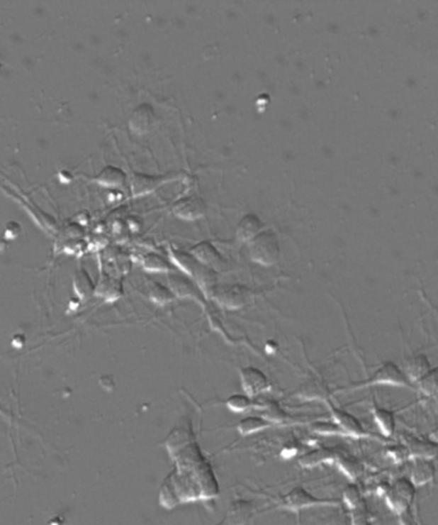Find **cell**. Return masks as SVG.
I'll return each instance as SVG.
<instances>
[{
    "label": "cell",
    "instance_id": "obj_1",
    "mask_svg": "<svg viewBox=\"0 0 438 525\" xmlns=\"http://www.w3.org/2000/svg\"><path fill=\"white\" fill-rule=\"evenodd\" d=\"M174 470L164 477L159 490V502L164 507L208 499L219 493V483L213 468L199 448L198 443H189L172 456Z\"/></svg>",
    "mask_w": 438,
    "mask_h": 525
},
{
    "label": "cell",
    "instance_id": "obj_2",
    "mask_svg": "<svg viewBox=\"0 0 438 525\" xmlns=\"http://www.w3.org/2000/svg\"><path fill=\"white\" fill-rule=\"evenodd\" d=\"M169 254L174 267H178L184 275L191 277L201 287V290L203 291L206 297H211L213 291L218 286V272L206 267L205 264L199 262L189 251L170 248Z\"/></svg>",
    "mask_w": 438,
    "mask_h": 525
},
{
    "label": "cell",
    "instance_id": "obj_3",
    "mask_svg": "<svg viewBox=\"0 0 438 525\" xmlns=\"http://www.w3.org/2000/svg\"><path fill=\"white\" fill-rule=\"evenodd\" d=\"M248 253L251 260L265 267H270L281 258L279 238L271 229H264L254 240L248 242Z\"/></svg>",
    "mask_w": 438,
    "mask_h": 525
},
{
    "label": "cell",
    "instance_id": "obj_4",
    "mask_svg": "<svg viewBox=\"0 0 438 525\" xmlns=\"http://www.w3.org/2000/svg\"><path fill=\"white\" fill-rule=\"evenodd\" d=\"M213 300L223 308L235 311L246 306L254 297L252 290L245 284H218L211 294Z\"/></svg>",
    "mask_w": 438,
    "mask_h": 525
},
{
    "label": "cell",
    "instance_id": "obj_5",
    "mask_svg": "<svg viewBox=\"0 0 438 525\" xmlns=\"http://www.w3.org/2000/svg\"><path fill=\"white\" fill-rule=\"evenodd\" d=\"M376 385H386V387H412L410 381L406 377L400 368L392 362L383 363L378 368L373 376L363 384H357L346 389H357V387H376Z\"/></svg>",
    "mask_w": 438,
    "mask_h": 525
},
{
    "label": "cell",
    "instance_id": "obj_6",
    "mask_svg": "<svg viewBox=\"0 0 438 525\" xmlns=\"http://www.w3.org/2000/svg\"><path fill=\"white\" fill-rule=\"evenodd\" d=\"M167 284L174 297H179V299H192L199 304H205L207 297L191 277L170 272L169 278H167Z\"/></svg>",
    "mask_w": 438,
    "mask_h": 525
},
{
    "label": "cell",
    "instance_id": "obj_7",
    "mask_svg": "<svg viewBox=\"0 0 438 525\" xmlns=\"http://www.w3.org/2000/svg\"><path fill=\"white\" fill-rule=\"evenodd\" d=\"M240 385L246 395L256 398L271 390V382L265 373L256 367H245L240 371Z\"/></svg>",
    "mask_w": 438,
    "mask_h": 525
},
{
    "label": "cell",
    "instance_id": "obj_8",
    "mask_svg": "<svg viewBox=\"0 0 438 525\" xmlns=\"http://www.w3.org/2000/svg\"><path fill=\"white\" fill-rule=\"evenodd\" d=\"M207 204L198 196H185L172 204V214L184 221H196L207 214Z\"/></svg>",
    "mask_w": 438,
    "mask_h": 525
},
{
    "label": "cell",
    "instance_id": "obj_9",
    "mask_svg": "<svg viewBox=\"0 0 438 525\" xmlns=\"http://www.w3.org/2000/svg\"><path fill=\"white\" fill-rule=\"evenodd\" d=\"M336 504V501L329 499H320L308 493L302 487H296L292 491L288 492L284 497L281 498V506L288 510L298 512L301 509L311 507V506H324V504Z\"/></svg>",
    "mask_w": 438,
    "mask_h": 525
},
{
    "label": "cell",
    "instance_id": "obj_10",
    "mask_svg": "<svg viewBox=\"0 0 438 525\" xmlns=\"http://www.w3.org/2000/svg\"><path fill=\"white\" fill-rule=\"evenodd\" d=\"M157 124V115L150 104H137L129 118V128L137 134H145Z\"/></svg>",
    "mask_w": 438,
    "mask_h": 525
},
{
    "label": "cell",
    "instance_id": "obj_11",
    "mask_svg": "<svg viewBox=\"0 0 438 525\" xmlns=\"http://www.w3.org/2000/svg\"><path fill=\"white\" fill-rule=\"evenodd\" d=\"M189 253L194 258H197L202 264H205L206 267L216 270V272L224 270L226 267L225 258L220 253L219 250L215 248L213 242H199L197 245H194L192 249L189 250Z\"/></svg>",
    "mask_w": 438,
    "mask_h": 525
},
{
    "label": "cell",
    "instance_id": "obj_12",
    "mask_svg": "<svg viewBox=\"0 0 438 525\" xmlns=\"http://www.w3.org/2000/svg\"><path fill=\"white\" fill-rule=\"evenodd\" d=\"M196 436L193 433L192 421L186 419V421L178 424L172 429L170 434L164 439V447L167 449L170 457L176 453L179 449L184 448L189 443L194 442Z\"/></svg>",
    "mask_w": 438,
    "mask_h": 525
},
{
    "label": "cell",
    "instance_id": "obj_13",
    "mask_svg": "<svg viewBox=\"0 0 438 525\" xmlns=\"http://www.w3.org/2000/svg\"><path fill=\"white\" fill-rule=\"evenodd\" d=\"M328 403V402H327ZM330 415L333 417V422L336 424L342 434L355 436V438H363L366 436L363 425L357 420L355 416L351 415L347 411H343L341 408L335 407L328 403Z\"/></svg>",
    "mask_w": 438,
    "mask_h": 525
},
{
    "label": "cell",
    "instance_id": "obj_14",
    "mask_svg": "<svg viewBox=\"0 0 438 525\" xmlns=\"http://www.w3.org/2000/svg\"><path fill=\"white\" fill-rule=\"evenodd\" d=\"M169 179L164 175H151V174H133L130 180L131 194L134 197H139L143 194H151L158 187L164 184Z\"/></svg>",
    "mask_w": 438,
    "mask_h": 525
},
{
    "label": "cell",
    "instance_id": "obj_15",
    "mask_svg": "<svg viewBox=\"0 0 438 525\" xmlns=\"http://www.w3.org/2000/svg\"><path fill=\"white\" fill-rule=\"evenodd\" d=\"M264 223L257 215L246 214L237 226V237L242 242H249L260 233Z\"/></svg>",
    "mask_w": 438,
    "mask_h": 525
},
{
    "label": "cell",
    "instance_id": "obj_16",
    "mask_svg": "<svg viewBox=\"0 0 438 525\" xmlns=\"http://www.w3.org/2000/svg\"><path fill=\"white\" fill-rule=\"evenodd\" d=\"M94 294L98 297H104L106 300L115 302L118 297H123V284L113 277H104L96 286Z\"/></svg>",
    "mask_w": 438,
    "mask_h": 525
},
{
    "label": "cell",
    "instance_id": "obj_17",
    "mask_svg": "<svg viewBox=\"0 0 438 525\" xmlns=\"http://www.w3.org/2000/svg\"><path fill=\"white\" fill-rule=\"evenodd\" d=\"M271 425L273 424L267 421L266 419H264L262 416H248L246 419L240 420L235 425V429H237V431L240 433V436H247L264 431V430L270 428Z\"/></svg>",
    "mask_w": 438,
    "mask_h": 525
},
{
    "label": "cell",
    "instance_id": "obj_18",
    "mask_svg": "<svg viewBox=\"0 0 438 525\" xmlns=\"http://www.w3.org/2000/svg\"><path fill=\"white\" fill-rule=\"evenodd\" d=\"M96 182L104 187L116 188V187L123 186V183L126 182V174L120 167L107 166L96 177Z\"/></svg>",
    "mask_w": 438,
    "mask_h": 525
},
{
    "label": "cell",
    "instance_id": "obj_19",
    "mask_svg": "<svg viewBox=\"0 0 438 525\" xmlns=\"http://www.w3.org/2000/svg\"><path fill=\"white\" fill-rule=\"evenodd\" d=\"M226 407L229 408L234 414H243L251 409L260 408V403L254 402L251 397L243 395V394H233L225 401Z\"/></svg>",
    "mask_w": 438,
    "mask_h": 525
},
{
    "label": "cell",
    "instance_id": "obj_20",
    "mask_svg": "<svg viewBox=\"0 0 438 525\" xmlns=\"http://www.w3.org/2000/svg\"><path fill=\"white\" fill-rule=\"evenodd\" d=\"M142 265L148 272H166L170 273L172 270V264L169 259H166L157 253H148L142 258Z\"/></svg>",
    "mask_w": 438,
    "mask_h": 525
},
{
    "label": "cell",
    "instance_id": "obj_21",
    "mask_svg": "<svg viewBox=\"0 0 438 525\" xmlns=\"http://www.w3.org/2000/svg\"><path fill=\"white\" fill-rule=\"evenodd\" d=\"M74 289L77 294V297L85 300L91 297L96 292V286L93 284L89 273L85 270H80L75 275L74 278Z\"/></svg>",
    "mask_w": 438,
    "mask_h": 525
},
{
    "label": "cell",
    "instance_id": "obj_22",
    "mask_svg": "<svg viewBox=\"0 0 438 525\" xmlns=\"http://www.w3.org/2000/svg\"><path fill=\"white\" fill-rule=\"evenodd\" d=\"M333 460V453L332 451L325 448L313 449L308 452L306 455L300 458V465L302 468H315L318 465H322L324 463H329Z\"/></svg>",
    "mask_w": 438,
    "mask_h": 525
},
{
    "label": "cell",
    "instance_id": "obj_23",
    "mask_svg": "<svg viewBox=\"0 0 438 525\" xmlns=\"http://www.w3.org/2000/svg\"><path fill=\"white\" fill-rule=\"evenodd\" d=\"M296 395L303 401H316L327 399V389L316 380H310L298 390Z\"/></svg>",
    "mask_w": 438,
    "mask_h": 525
},
{
    "label": "cell",
    "instance_id": "obj_24",
    "mask_svg": "<svg viewBox=\"0 0 438 525\" xmlns=\"http://www.w3.org/2000/svg\"><path fill=\"white\" fill-rule=\"evenodd\" d=\"M373 416H374V421L377 424L378 429L382 431L383 436H390L393 434L395 419L390 411L376 406L373 408Z\"/></svg>",
    "mask_w": 438,
    "mask_h": 525
},
{
    "label": "cell",
    "instance_id": "obj_25",
    "mask_svg": "<svg viewBox=\"0 0 438 525\" xmlns=\"http://www.w3.org/2000/svg\"><path fill=\"white\" fill-rule=\"evenodd\" d=\"M148 299L156 304L164 305L167 303H172L175 297H174L172 290L169 289V286H164L162 284L155 282L148 290Z\"/></svg>",
    "mask_w": 438,
    "mask_h": 525
},
{
    "label": "cell",
    "instance_id": "obj_26",
    "mask_svg": "<svg viewBox=\"0 0 438 525\" xmlns=\"http://www.w3.org/2000/svg\"><path fill=\"white\" fill-rule=\"evenodd\" d=\"M260 408L262 409V417L266 419L267 421L271 422H286L288 420V415L279 407L278 403L275 402H269L261 404Z\"/></svg>",
    "mask_w": 438,
    "mask_h": 525
},
{
    "label": "cell",
    "instance_id": "obj_27",
    "mask_svg": "<svg viewBox=\"0 0 438 525\" xmlns=\"http://www.w3.org/2000/svg\"><path fill=\"white\" fill-rule=\"evenodd\" d=\"M431 439H432V442H434L436 443V444H438V428L434 429V430L432 431Z\"/></svg>",
    "mask_w": 438,
    "mask_h": 525
},
{
    "label": "cell",
    "instance_id": "obj_28",
    "mask_svg": "<svg viewBox=\"0 0 438 525\" xmlns=\"http://www.w3.org/2000/svg\"><path fill=\"white\" fill-rule=\"evenodd\" d=\"M0 416H3V417H6V419H9L7 411H6V409L3 408V406H1V402H0Z\"/></svg>",
    "mask_w": 438,
    "mask_h": 525
}]
</instances>
